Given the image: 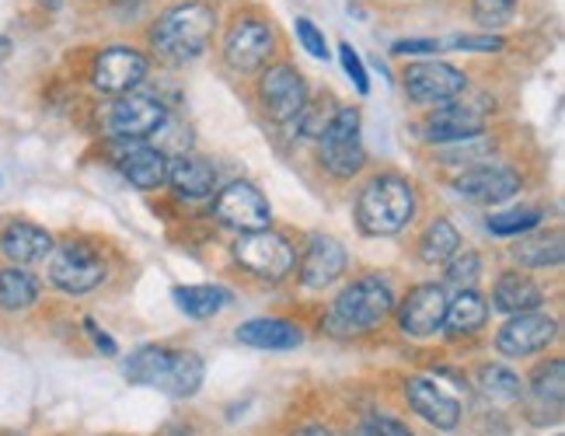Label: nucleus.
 Segmentation results:
<instances>
[{"label": "nucleus", "mask_w": 565, "mask_h": 436, "mask_svg": "<svg viewBox=\"0 0 565 436\" xmlns=\"http://www.w3.org/2000/svg\"><path fill=\"white\" fill-rule=\"evenodd\" d=\"M332 98H321V102H308L300 108V116L294 119L297 123V129L303 137H321L324 134V126L332 123V116H335V108L329 105Z\"/></svg>", "instance_id": "nucleus-34"}, {"label": "nucleus", "mask_w": 565, "mask_h": 436, "mask_svg": "<svg viewBox=\"0 0 565 436\" xmlns=\"http://www.w3.org/2000/svg\"><path fill=\"white\" fill-rule=\"evenodd\" d=\"M171 436H192V429H175V433H171Z\"/></svg>", "instance_id": "nucleus-44"}, {"label": "nucleus", "mask_w": 565, "mask_h": 436, "mask_svg": "<svg viewBox=\"0 0 565 436\" xmlns=\"http://www.w3.org/2000/svg\"><path fill=\"white\" fill-rule=\"evenodd\" d=\"M294 436H332L324 426H303V429H297Z\"/></svg>", "instance_id": "nucleus-43"}, {"label": "nucleus", "mask_w": 565, "mask_h": 436, "mask_svg": "<svg viewBox=\"0 0 565 436\" xmlns=\"http://www.w3.org/2000/svg\"><path fill=\"white\" fill-rule=\"evenodd\" d=\"M321 140V164L335 179H353V174L366 164L363 134H360V113L356 108H335L332 123L324 126Z\"/></svg>", "instance_id": "nucleus-5"}, {"label": "nucleus", "mask_w": 565, "mask_h": 436, "mask_svg": "<svg viewBox=\"0 0 565 436\" xmlns=\"http://www.w3.org/2000/svg\"><path fill=\"white\" fill-rule=\"evenodd\" d=\"M273 50H276V35L266 21L245 18L231 29L224 42V60L234 74H255L269 63Z\"/></svg>", "instance_id": "nucleus-9"}, {"label": "nucleus", "mask_w": 565, "mask_h": 436, "mask_svg": "<svg viewBox=\"0 0 565 436\" xmlns=\"http://www.w3.org/2000/svg\"><path fill=\"white\" fill-rule=\"evenodd\" d=\"M478 387H482V395L499 402V405H510L524 395V381H520L513 370L499 366V363H486L478 370Z\"/></svg>", "instance_id": "nucleus-29"}, {"label": "nucleus", "mask_w": 565, "mask_h": 436, "mask_svg": "<svg viewBox=\"0 0 565 436\" xmlns=\"http://www.w3.org/2000/svg\"><path fill=\"white\" fill-rule=\"evenodd\" d=\"M482 134H486V105H475V102H447L426 123V140L440 147L461 143Z\"/></svg>", "instance_id": "nucleus-15"}, {"label": "nucleus", "mask_w": 565, "mask_h": 436, "mask_svg": "<svg viewBox=\"0 0 565 436\" xmlns=\"http://www.w3.org/2000/svg\"><path fill=\"white\" fill-rule=\"evenodd\" d=\"M339 63H342V71H345V77L353 81V87L360 95H371V81H366V71H363V60H360V53L350 46V42H339Z\"/></svg>", "instance_id": "nucleus-37"}, {"label": "nucleus", "mask_w": 565, "mask_h": 436, "mask_svg": "<svg viewBox=\"0 0 565 436\" xmlns=\"http://www.w3.org/2000/svg\"><path fill=\"white\" fill-rule=\"evenodd\" d=\"M168 119L161 98L154 95H119L108 113V129L116 140H150Z\"/></svg>", "instance_id": "nucleus-11"}, {"label": "nucleus", "mask_w": 565, "mask_h": 436, "mask_svg": "<svg viewBox=\"0 0 565 436\" xmlns=\"http://www.w3.org/2000/svg\"><path fill=\"white\" fill-rule=\"evenodd\" d=\"M405 92L419 105H447L465 92V74L450 63L423 60L405 71Z\"/></svg>", "instance_id": "nucleus-10"}, {"label": "nucleus", "mask_w": 565, "mask_h": 436, "mask_svg": "<svg viewBox=\"0 0 565 436\" xmlns=\"http://www.w3.org/2000/svg\"><path fill=\"white\" fill-rule=\"evenodd\" d=\"M345 273V248L329 234H315L300 258V283L308 290H324Z\"/></svg>", "instance_id": "nucleus-20"}, {"label": "nucleus", "mask_w": 565, "mask_h": 436, "mask_svg": "<svg viewBox=\"0 0 565 436\" xmlns=\"http://www.w3.org/2000/svg\"><path fill=\"white\" fill-rule=\"evenodd\" d=\"M454 189H458L471 203L495 206V203L513 200V195L520 192V174L513 168H503V164H478V168L465 171Z\"/></svg>", "instance_id": "nucleus-18"}, {"label": "nucleus", "mask_w": 565, "mask_h": 436, "mask_svg": "<svg viewBox=\"0 0 565 436\" xmlns=\"http://www.w3.org/2000/svg\"><path fill=\"white\" fill-rule=\"evenodd\" d=\"M122 374H126V381L143 384V387H158L171 398H192L195 391L203 387L206 363L200 353H189V349L143 345L126 360Z\"/></svg>", "instance_id": "nucleus-1"}, {"label": "nucleus", "mask_w": 565, "mask_h": 436, "mask_svg": "<svg viewBox=\"0 0 565 436\" xmlns=\"http://www.w3.org/2000/svg\"><path fill=\"white\" fill-rule=\"evenodd\" d=\"M360 436H416L405 423L391 419V416H381V412H374V416H366L363 426H360Z\"/></svg>", "instance_id": "nucleus-40"}, {"label": "nucleus", "mask_w": 565, "mask_h": 436, "mask_svg": "<svg viewBox=\"0 0 565 436\" xmlns=\"http://www.w3.org/2000/svg\"><path fill=\"white\" fill-rule=\"evenodd\" d=\"M541 221H545V213H541L537 206H516V210L492 213L489 216V231L499 234V237H516V234L534 231Z\"/></svg>", "instance_id": "nucleus-32"}, {"label": "nucleus", "mask_w": 565, "mask_h": 436, "mask_svg": "<svg viewBox=\"0 0 565 436\" xmlns=\"http://www.w3.org/2000/svg\"><path fill=\"white\" fill-rule=\"evenodd\" d=\"M416 216V189L402 174H374L356 200V224L366 237H387Z\"/></svg>", "instance_id": "nucleus-2"}, {"label": "nucleus", "mask_w": 565, "mask_h": 436, "mask_svg": "<svg viewBox=\"0 0 565 436\" xmlns=\"http://www.w3.org/2000/svg\"><path fill=\"white\" fill-rule=\"evenodd\" d=\"M39 300V283L25 269H0V308L8 311H25Z\"/></svg>", "instance_id": "nucleus-28"}, {"label": "nucleus", "mask_w": 565, "mask_h": 436, "mask_svg": "<svg viewBox=\"0 0 565 436\" xmlns=\"http://www.w3.org/2000/svg\"><path fill=\"white\" fill-rule=\"evenodd\" d=\"M471 8H475L478 25L503 29V25H510V21H513L516 0H471Z\"/></svg>", "instance_id": "nucleus-35"}, {"label": "nucleus", "mask_w": 565, "mask_h": 436, "mask_svg": "<svg viewBox=\"0 0 565 436\" xmlns=\"http://www.w3.org/2000/svg\"><path fill=\"white\" fill-rule=\"evenodd\" d=\"M391 50H395L398 56H405V53H440V39H402Z\"/></svg>", "instance_id": "nucleus-41"}, {"label": "nucleus", "mask_w": 565, "mask_h": 436, "mask_svg": "<svg viewBox=\"0 0 565 436\" xmlns=\"http://www.w3.org/2000/svg\"><path fill=\"white\" fill-rule=\"evenodd\" d=\"M216 29V18L206 4H179L158 18L154 32H150V46L164 63H192L200 60L210 46Z\"/></svg>", "instance_id": "nucleus-3"}, {"label": "nucleus", "mask_w": 565, "mask_h": 436, "mask_svg": "<svg viewBox=\"0 0 565 436\" xmlns=\"http://www.w3.org/2000/svg\"><path fill=\"white\" fill-rule=\"evenodd\" d=\"M531 395H534V408H545L537 416V426H548V423L562 419V395H565V363L562 360L537 366V374L531 377Z\"/></svg>", "instance_id": "nucleus-25"}, {"label": "nucleus", "mask_w": 565, "mask_h": 436, "mask_svg": "<svg viewBox=\"0 0 565 436\" xmlns=\"http://www.w3.org/2000/svg\"><path fill=\"white\" fill-rule=\"evenodd\" d=\"M440 50L495 53V50H503V39L499 35H450V39H440Z\"/></svg>", "instance_id": "nucleus-36"}, {"label": "nucleus", "mask_w": 565, "mask_h": 436, "mask_svg": "<svg viewBox=\"0 0 565 436\" xmlns=\"http://www.w3.org/2000/svg\"><path fill=\"white\" fill-rule=\"evenodd\" d=\"M50 279H53V287H60L63 294H88V290L102 287L105 262L92 245L63 242L50 258Z\"/></svg>", "instance_id": "nucleus-8"}, {"label": "nucleus", "mask_w": 565, "mask_h": 436, "mask_svg": "<svg viewBox=\"0 0 565 436\" xmlns=\"http://www.w3.org/2000/svg\"><path fill=\"white\" fill-rule=\"evenodd\" d=\"M489 321V304L486 297H478L475 290H461L454 300H447V315H444V329L447 336H475L482 332V325Z\"/></svg>", "instance_id": "nucleus-26"}, {"label": "nucleus", "mask_w": 565, "mask_h": 436, "mask_svg": "<svg viewBox=\"0 0 565 436\" xmlns=\"http://www.w3.org/2000/svg\"><path fill=\"white\" fill-rule=\"evenodd\" d=\"M558 336V321L548 315H513L495 336V349L510 360L534 357L541 349H548Z\"/></svg>", "instance_id": "nucleus-12"}, {"label": "nucleus", "mask_w": 565, "mask_h": 436, "mask_svg": "<svg viewBox=\"0 0 565 436\" xmlns=\"http://www.w3.org/2000/svg\"><path fill=\"white\" fill-rule=\"evenodd\" d=\"M513 255L520 258V266H527V269H555V266H562V255H565V248H562V237L558 234H541V237H524L516 248H513Z\"/></svg>", "instance_id": "nucleus-31"}, {"label": "nucleus", "mask_w": 565, "mask_h": 436, "mask_svg": "<svg viewBox=\"0 0 565 436\" xmlns=\"http://www.w3.org/2000/svg\"><path fill=\"white\" fill-rule=\"evenodd\" d=\"M444 315H447V294L440 283H419V287L405 297L398 311V325L405 336L426 339L444 329Z\"/></svg>", "instance_id": "nucleus-16"}, {"label": "nucleus", "mask_w": 565, "mask_h": 436, "mask_svg": "<svg viewBox=\"0 0 565 436\" xmlns=\"http://www.w3.org/2000/svg\"><path fill=\"white\" fill-rule=\"evenodd\" d=\"M113 161H116L122 179L129 185L143 189V192L164 185V179H168V158L161 155L154 143H143V140H116Z\"/></svg>", "instance_id": "nucleus-14"}, {"label": "nucleus", "mask_w": 565, "mask_h": 436, "mask_svg": "<svg viewBox=\"0 0 565 436\" xmlns=\"http://www.w3.org/2000/svg\"><path fill=\"white\" fill-rule=\"evenodd\" d=\"M492 297H495L492 300L495 311H503V315H531L534 308L545 304V290H541L537 283L520 269H510V273L499 276Z\"/></svg>", "instance_id": "nucleus-22"}, {"label": "nucleus", "mask_w": 565, "mask_h": 436, "mask_svg": "<svg viewBox=\"0 0 565 436\" xmlns=\"http://www.w3.org/2000/svg\"><path fill=\"white\" fill-rule=\"evenodd\" d=\"M0 248H4V255L14 258L18 266H29V262H39L53 252V237L50 231H42L29 221H11L0 231Z\"/></svg>", "instance_id": "nucleus-23"}, {"label": "nucleus", "mask_w": 565, "mask_h": 436, "mask_svg": "<svg viewBox=\"0 0 565 436\" xmlns=\"http://www.w3.org/2000/svg\"><path fill=\"white\" fill-rule=\"evenodd\" d=\"M447 266V279L454 283V287L461 290H475L478 276H482V258H478V252H454Z\"/></svg>", "instance_id": "nucleus-33"}, {"label": "nucleus", "mask_w": 565, "mask_h": 436, "mask_svg": "<svg viewBox=\"0 0 565 436\" xmlns=\"http://www.w3.org/2000/svg\"><path fill=\"white\" fill-rule=\"evenodd\" d=\"M405 398L419 419H426L433 429H454L461 423V405L458 398H450L440 384H433L429 377H408L405 381Z\"/></svg>", "instance_id": "nucleus-19"}, {"label": "nucleus", "mask_w": 565, "mask_h": 436, "mask_svg": "<svg viewBox=\"0 0 565 436\" xmlns=\"http://www.w3.org/2000/svg\"><path fill=\"white\" fill-rule=\"evenodd\" d=\"M175 297V308L189 318H213L221 315L231 304V290L213 287V283H192V287H175L171 290Z\"/></svg>", "instance_id": "nucleus-27"}, {"label": "nucleus", "mask_w": 565, "mask_h": 436, "mask_svg": "<svg viewBox=\"0 0 565 436\" xmlns=\"http://www.w3.org/2000/svg\"><path fill=\"white\" fill-rule=\"evenodd\" d=\"M237 342H245L252 349H269V353H282V349H297L303 342V332L294 321H282V318H255L237 329Z\"/></svg>", "instance_id": "nucleus-24"}, {"label": "nucleus", "mask_w": 565, "mask_h": 436, "mask_svg": "<svg viewBox=\"0 0 565 436\" xmlns=\"http://www.w3.org/2000/svg\"><path fill=\"white\" fill-rule=\"evenodd\" d=\"M150 63L143 53L129 50V46H113L105 50L95 63V87L105 95H134L137 87L147 81Z\"/></svg>", "instance_id": "nucleus-13"}, {"label": "nucleus", "mask_w": 565, "mask_h": 436, "mask_svg": "<svg viewBox=\"0 0 565 436\" xmlns=\"http://www.w3.org/2000/svg\"><path fill=\"white\" fill-rule=\"evenodd\" d=\"M297 39H300V46L308 50L315 60H329V42H324L321 29L315 25L311 18H297Z\"/></svg>", "instance_id": "nucleus-39"}, {"label": "nucleus", "mask_w": 565, "mask_h": 436, "mask_svg": "<svg viewBox=\"0 0 565 436\" xmlns=\"http://www.w3.org/2000/svg\"><path fill=\"white\" fill-rule=\"evenodd\" d=\"M458 248H461V234L450 221H444V216L426 227L423 242H419V255H423V262H429V266H440V262H447Z\"/></svg>", "instance_id": "nucleus-30"}, {"label": "nucleus", "mask_w": 565, "mask_h": 436, "mask_svg": "<svg viewBox=\"0 0 565 436\" xmlns=\"http://www.w3.org/2000/svg\"><path fill=\"white\" fill-rule=\"evenodd\" d=\"M234 255L237 262L258 279H269V283H279L282 276H290V269L297 266V252L287 237L273 234L269 227L266 231H252V234H242V242L234 245Z\"/></svg>", "instance_id": "nucleus-6"}, {"label": "nucleus", "mask_w": 565, "mask_h": 436, "mask_svg": "<svg viewBox=\"0 0 565 436\" xmlns=\"http://www.w3.org/2000/svg\"><path fill=\"white\" fill-rule=\"evenodd\" d=\"M213 216L231 231L252 234V231H266L273 224V206L252 182H231L216 192Z\"/></svg>", "instance_id": "nucleus-7"}, {"label": "nucleus", "mask_w": 565, "mask_h": 436, "mask_svg": "<svg viewBox=\"0 0 565 436\" xmlns=\"http://www.w3.org/2000/svg\"><path fill=\"white\" fill-rule=\"evenodd\" d=\"M175 185L179 195H185V200H206V195L216 192V168L200 158V155H175L168 161V179Z\"/></svg>", "instance_id": "nucleus-21"}, {"label": "nucleus", "mask_w": 565, "mask_h": 436, "mask_svg": "<svg viewBox=\"0 0 565 436\" xmlns=\"http://www.w3.org/2000/svg\"><path fill=\"white\" fill-rule=\"evenodd\" d=\"M84 329H88V336L95 339V345L102 349V353H105V357H116V353H119V349H116V342H113V339H108V336H105V332L98 329V325H95V321H84Z\"/></svg>", "instance_id": "nucleus-42"}, {"label": "nucleus", "mask_w": 565, "mask_h": 436, "mask_svg": "<svg viewBox=\"0 0 565 436\" xmlns=\"http://www.w3.org/2000/svg\"><path fill=\"white\" fill-rule=\"evenodd\" d=\"M258 95H263L266 113L276 123H294L300 116V108L308 105V84L294 67H269L258 84Z\"/></svg>", "instance_id": "nucleus-17"}, {"label": "nucleus", "mask_w": 565, "mask_h": 436, "mask_svg": "<svg viewBox=\"0 0 565 436\" xmlns=\"http://www.w3.org/2000/svg\"><path fill=\"white\" fill-rule=\"evenodd\" d=\"M391 311H395V290H391V283L381 276H363L335 297L324 329L342 339L363 336L374 332Z\"/></svg>", "instance_id": "nucleus-4"}, {"label": "nucleus", "mask_w": 565, "mask_h": 436, "mask_svg": "<svg viewBox=\"0 0 565 436\" xmlns=\"http://www.w3.org/2000/svg\"><path fill=\"white\" fill-rule=\"evenodd\" d=\"M486 140L482 137H471V140H461V143H444L440 150V161L444 164H461V161H475L486 155Z\"/></svg>", "instance_id": "nucleus-38"}]
</instances>
